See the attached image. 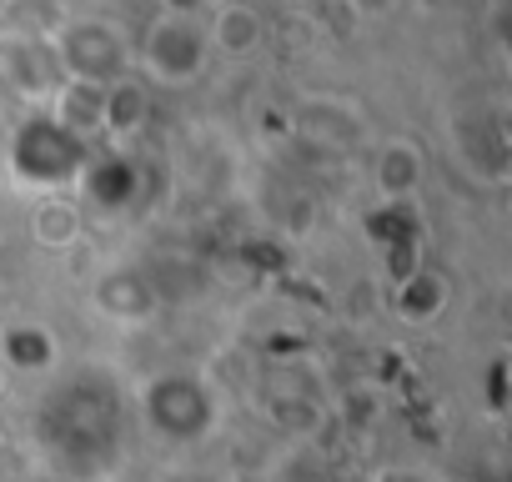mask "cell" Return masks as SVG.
<instances>
[{
	"label": "cell",
	"instance_id": "52a82bcc",
	"mask_svg": "<svg viewBox=\"0 0 512 482\" xmlns=\"http://www.w3.org/2000/svg\"><path fill=\"white\" fill-rule=\"evenodd\" d=\"M76 236H81V206L51 196L36 211V241H41V247H51V252H61V247H71Z\"/></svg>",
	"mask_w": 512,
	"mask_h": 482
},
{
	"label": "cell",
	"instance_id": "277c9868",
	"mask_svg": "<svg viewBox=\"0 0 512 482\" xmlns=\"http://www.w3.org/2000/svg\"><path fill=\"white\" fill-rule=\"evenodd\" d=\"M96 302H101V312H111V317H121V322H141V317L156 312L151 277H141V272H131V267L101 277V282H96Z\"/></svg>",
	"mask_w": 512,
	"mask_h": 482
},
{
	"label": "cell",
	"instance_id": "7a4b0ae2",
	"mask_svg": "<svg viewBox=\"0 0 512 482\" xmlns=\"http://www.w3.org/2000/svg\"><path fill=\"white\" fill-rule=\"evenodd\" d=\"M141 61L156 81H191L206 61V36L191 26V16H161L146 31Z\"/></svg>",
	"mask_w": 512,
	"mask_h": 482
},
{
	"label": "cell",
	"instance_id": "7c38bea8",
	"mask_svg": "<svg viewBox=\"0 0 512 482\" xmlns=\"http://www.w3.org/2000/svg\"><path fill=\"white\" fill-rule=\"evenodd\" d=\"M176 482H206V477H176Z\"/></svg>",
	"mask_w": 512,
	"mask_h": 482
},
{
	"label": "cell",
	"instance_id": "30bf717a",
	"mask_svg": "<svg viewBox=\"0 0 512 482\" xmlns=\"http://www.w3.org/2000/svg\"><path fill=\"white\" fill-rule=\"evenodd\" d=\"M382 482H422V477H412V472H387Z\"/></svg>",
	"mask_w": 512,
	"mask_h": 482
},
{
	"label": "cell",
	"instance_id": "9c48e42d",
	"mask_svg": "<svg viewBox=\"0 0 512 482\" xmlns=\"http://www.w3.org/2000/svg\"><path fill=\"white\" fill-rule=\"evenodd\" d=\"M417 176H422V156H417L412 146H392V151L382 156V166H377V186H382L387 196H407V191L417 186Z\"/></svg>",
	"mask_w": 512,
	"mask_h": 482
},
{
	"label": "cell",
	"instance_id": "8fae6325",
	"mask_svg": "<svg viewBox=\"0 0 512 482\" xmlns=\"http://www.w3.org/2000/svg\"><path fill=\"white\" fill-rule=\"evenodd\" d=\"M6 387H11V367H6V362H0V392H6Z\"/></svg>",
	"mask_w": 512,
	"mask_h": 482
},
{
	"label": "cell",
	"instance_id": "ba28073f",
	"mask_svg": "<svg viewBox=\"0 0 512 482\" xmlns=\"http://www.w3.org/2000/svg\"><path fill=\"white\" fill-rule=\"evenodd\" d=\"M256 41H262V21H256L246 6H226L221 21H216V46L231 51V56H246Z\"/></svg>",
	"mask_w": 512,
	"mask_h": 482
},
{
	"label": "cell",
	"instance_id": "3957f363",
	"mask_svg": "<svg viewBox=\"0 0 512 482\" xmlns=\"http://www.w3.org/2000/svg\"><path fill=\"white\" fill-rule=\"evenodd\" d=\"M61 61L76 81L86 86H106L111 76H121L126 66V46L111 26H96V21H81L61 36Z\"/></svg>",
	"mask_w": 512,
	"mask_h": 482
},
{
	"label": "cell",
	"instance_id": "5b68a950",
	"mask_svg": "<svg viewBox=\"0 0 512 482\" xmlns=\"http://www.w3.org/2000/svg\"><path fill=\"white\" fill-rule=\"evenodd\" d=\"M442 307H447V277H442V272L412 267V272L397 282V312H402L407 322H432Z\"/></svg>",
	"mask_w": 512,
	"mask_h": 482
},
{
	"label": "cell",
	"instance_id": "6da1fadb",
	"mask_svg": "<svg viewBox=\"0 0 512 482\" xmlns=\"http://www.w3.org/2000/svg\"><path fill=\"white\" fill-rule=\"evenodd\" d=\"M146 422H151L161 437H171V442H196V437L211 432L216 402H211V392H206L201 382L171 372V377H156V382L146 387Z\"/></svg>",
	"mask_w": 512,
	"mask_h": 482
},
{
	"label": "cell",
	"instance_id": "8992f818",
	"mask_svg": "<svg viewBox=\"0 0 512 482\" xmlns=\"http://www.w3.org/2000/svg\"><path fill=\"white\" fill-rule=\"evenodd\" d=\"M0 362H6L11 372H26V367L46 372V367H56V337L36 322H21V327H11L6 337H0Z\"/></svg>",
	"mask_w": 512,
	"mask_h": 482
}]
</instances>
